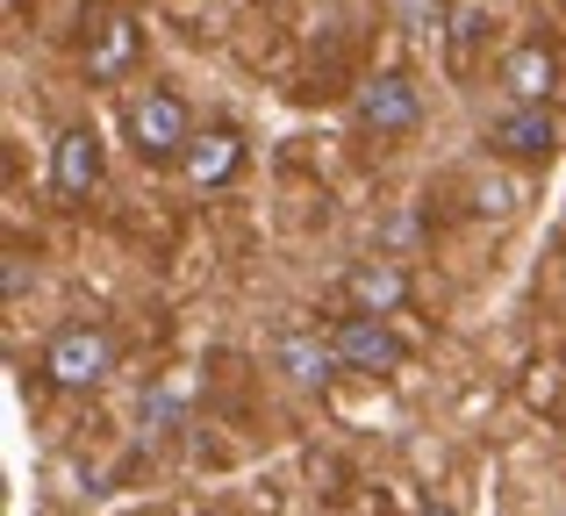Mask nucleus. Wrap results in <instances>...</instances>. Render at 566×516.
<instances>
[{
	"instance_id": "f257e3e1",
	"label": "nucleus",
	"mask_w": 566,
	"mask_h": 516,
	"mask_svg": "<svg viewBox=\"0 0 566 516\" xmlns=\"http://www.w3.org/2000/svg\"><path fill=\"white\" fill-rule=\"evenodd\" d=\"M123 137L144 166H180L187 144H193V115L172 86H137V94L123 101Z\"/></svg>"
},
{
	"instance_id": "f03ea898",
	"label": "nucleus",
	"mask_w": 566,
	"mask_h": 516,
	"mask_svg": "<svg viewBox=\"0 0 566 516\" xmlns=\"http://www.w3.org/2000/svg\"><path fill=\"white\" fill-rule=\"evenodd\" d=\"M108 366H115V345H108V330H101V323H57L51 345H43V380H51V388H65V394L101 388V380H108Z\"/></svg>"
},
{
	"instance_id": "7ed1b4c3",
	"label": "nucleus",
	"mask_w": 566,
	"mask_h": 516,
	"mask_svg": "<svg viewBox=\"0 0 566 516\" xmlns=\"http://www.w3.org/2000/svg\"><path fill=\"white\" fill-rule=\"evenodd\" d=\"M137 57H144V22H137V14H123V8L86 14V29H80V72L94 86L137 72Z\"/></svg>"
},
{
	"instance_id": "20e7f679",
	"label": "nucleus",
	"mask_w": 566,
	"mask_h": 516,
	"mask_svg": "<svg viewBox=\"0 0 566 516\" xmlns=\"http://www.w3.org/2000/svg\"><path fill=\"white\" fill-rule=\"evenodd\" d=\"M331 345H337V366H345V373H366V380H387V373L409 366V345H401L395 323H387V316H359V308L331 330Z\"/></svg>"
},
{
	"instance_id": "39448f33",
	"label": "nucleus",
	"mask_w": 566,
	"mask_h": 516,
	"mask_svg": "<svg viewBox=\"0 0 566 516\" xmlns=\"http://www.w3.org/2000/svg\"><path fill=\"white\" fill-rule=\"evenodd\" d=\"M352 115H359L366 137H409L416 123H423V86L409 80V72H374V80L359 86V101H352Z\"/></svg>"
},
{
	"instance_id": "423d86ee",
	"label": "nucleus",
	"mask_w": 566,
	"mask_h": 516,
	"mask_svg": "<svg viewBox=\"0 0 566 516\" xmlns=\"http://www.w3.org/2000/svg\"><path fill=\"white\" fill-rule=\"evenodd\" d=\"M101 172H108V151H101V137L86 123H65L51 144V187L57 201H86L101 187Z\"/></svg>"
},
{
	"instance_id": "0eeeda50",
	"label": "nucleus",
	"mask_w": 566,
	"mask_h": 516,
	"mask_svg": "<svg viewBox=\"0 0 566 516\" xmlns=\"http://www.w3.org/2000/svg\"><path fill=\"white\" fill-rule=\"evenodd\" d=\"M488 151L510 158V166H545V158L559 151V123L545 108H516V101H510V115L488 129Z\"/></svg>"
},
{
	"instance_id": "6e6552de",
	"label": "nucleus",
	"mask_w": 566,
	"mask_h": 516,
	"mask_svg": "<svg viewBox=\"0 0 566 516\" xmlns=\"http://www.w3.org/2000/svg\"><path fill=\"white\" fill-rule=\"evenodd\" d=\"M559 86V57L545 51V43H516L510 57H502V94L516 101V108H545Z\"/></svg>"
},
{
	"instance_id": "1a4fd4ad",
	"label": "nucleus",
	"mask_w": 566,
	"mask_h": 516,
	"mask_svg": "<svg viewBox=\"0 0 566 516\" xmlns=\"http://www.w3.org/2000/svg\"><path fill=\"white\" fill-rule=\"evenodd\" d=\"M237 166H244V137H237L230 123H216V129H193V144H187V158H180L187 187H222Z\"/></svg>"
},
{
	"instance_id": "9d476101",
	"label": "nucleus",
	"mask_w": 566,
	"mask_h": 516,
	"mask_svg": "<svg viewBox=\"0 0 566 516\" xmlns=\"http://www.w3.org/2000/svg\"><path fill=\"white\" fill-rule=\"evenodd\" d=\"M273 359H280V373H287L294 388H331V373H345V366H337V345L316 337V330H280Z\"/></svg>"
},
{
	"instance_id": "9b49d317",
	"label": "nucleus",
	"mask_w": 566,
	"mask_h": 516,
	"mask_svg": "<svg viewBox=\"0 0 566 516\" xmlns=\"http://www.w3.org/2000/svg\"><path fill=\"white\" fill-rule=\"evenodd\" d=\"M345 294H352V308H359V316H395V308L409 302V280H401L395 259H359L345 273Z\"/></svg>"
},
{
	"instance_id": "f8f14e48",
	"label": "nucleus",
	"mask_w": 566,
	"mask_h": 516,
	"mask_svg": "<svg viewBox=\"0 0 566 516\" xmlns=\"http://www.w3.org/2000/svg\"><path fill=\"white\" fill-rule=\"evenodd\" d=\"M488 29H495V22H488V8H481V0H459V8H452V43H444V65H452L459 80L473 72V57H481Z\"/></svg>"
},
{
	"instance_id": "ddd939ff",
	"label": "nucleus",
	"mask_w": 566,
	"mask_h": 516,
	"mask_svg": "<svg viewBox=\"0 0 566 516\" xmlns=\"http://www.w3.org/2000/svg\"><path fill=\"white\" fill-rule=\"evenodd\" d=\"M423 516H459V509L452 503H423Z\"/></svg>"
}]
</instances>
